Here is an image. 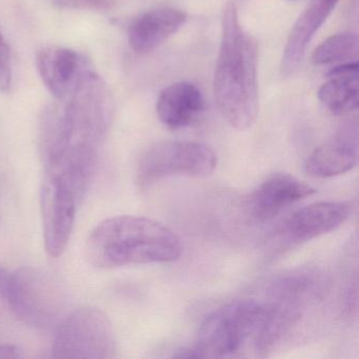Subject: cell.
Segmentation results:
<instances>
[{
    "label": "cell",
    "mask_w": 359,
    "mask_h": 359,
    "mask_svg": "<svg viewBox=\"0 0 359 359\" xmlns=\"http://www.w3.org/2000/svg\"><path fill=\"white\" fill-rule=\"evenodd\" d=\"M264 304L241 300L212 312L201 323L192 348L178 351L180 358H224L239 352L254 338L264 317Z\"/></svg>",
    "instance_id": "obj_3"
},
{
    "label": "cell",
    "mask_w": 359,
    "mask_h": 359,
    "mask_svg": "<svg viewBox=\"0 0 359 359\" xmlns=\"http://www.w3.org/2000/svg\"><path fill=\"white\" fill-rule=\"evenodd\" d=\"M114 330L108 316L95 308L71 313L58 327L52 346L54 358L110 359L116 357Z\"/></svg>",
    "instance_id": "obj_7"
},
{
    "label": "cell",
    "mask_w": 359,
    "mask_h": 359,
    "mask_svg": "<svg viewBox=\"0 0 359 359\" xmlns=\"http://www.w3.org/2000/svg\"><path fill=\"white\" fill-rule=\"evenodd\" d=\"M79 201L77 195L62 178L46 174L41 190V207L46 251L51 257H60L66 251Z\"/></svg>",
    "instance_id": "obj_8"
},
{
    "label": "cell",
    "mask_w": 359,
    "mask_h": 359,
    "mask_svg": "<svg viewBox=\"0 0 359 359\" xmlns=\"http://www.w3.org/2000/svg\"><path fill=\"white\" fill-rule=\"evenodd\" d=\"M205 110L201 90L188 81L172 83L159 94L156 112L159 121L171 130L194 125Z\"/></svg>",
    "instance_id": "obj_13"
},
{
    "label": "cell",
    "mask_w": 359,
    "mask_h": 359,
    "mask_svg": "<svg viewBox=\"0 0 359 359\" xmlns=\"http://www.w3.org/2000/svg\"><path fill=\"white\" fill-rule=\"evenodd\" d=\"M13 81V67L10 46L0 31V92L8 93Z\"/></svg>",
    "instance_id": "obj_18"
},
{
    "label": "cell",
    "mask_w": 359,
    "mask_h": 359,
    "mask_svg": "<svg viewBox=\"0 0 359 359\" xmlns=\"http://www.w3.org/2000/svg\"><path fill=\"white\" fill-rule=\"evenodd\" d=\"M22 357L20 350L14 344H0V359H18Z\"/></svg>",
    "instance_id": "obj_19"
},
{
    "label": "cell",
    "mask_w": 359,
    "mask_h": 359,
    "mask_svg": "<svg viewBox=\"0 0 359 359\" xmlns=\"http://www.w3.org/2000/svg\"><path fill=\"white\" fill-rule=\"evenodd\" d=\"M92 1H94V0H92ZM95 1H98V3H102V1H104V0H95Z\"/></svg>",
    "instance_id": "obj_22"
},
{
    "label": "cell",
    "mask_w": 359,
    "mask_h": 359,
    "mask_svg": "<svg viewBox=\"0 0 359 359\" xmlns=\"http://www.w3.org/2000/svg\"><path fill=\"white\" fill-rule=\"evenodd\" d=\"M316 192V189L290 174H273L252 193L250 209L253 217L266 222Z\"/></svg>",
    "instance_id": "obj_10"
},
{
    "label": "cell",
    "mask_w": 359,
    "mask_h": 359,
    "mask_svg": "<svg viewBox=\"0 0 359 359\" xmlns=\"http://www.w3.org/2000/svg\"><path fill=\"white\" fill-rule=\"evenodd\" d=\"M287 1H291V3H297V1H300V0H287Z\"/></svg>",
    "instance_id": "obj_21"
},
{
    "label": "cell",
    "mask_w": 359,
    "mask_h": 359,
    "mask_svg": "<svg viewBox=\"0 0 359 359\" xmlns=\"http://www.w3.org/2000/svg\"><path fill=\"white\" fill-rule=\"evenodd\" d=\"M358 163L356 123L344 126L333 138L315 149L304 169L314 178H332L354 169Z\"/></svg>",
    "instance_id": "obj_11"
},
{
    "label": "cell",
    "mask_w": 359,
    "mask_h": 359,
    "mask_svg": "<svg viewBox=\"0 0 359 359\" xmlns=\"http://www.w3.org/2000/svg\"><path fill=\"white\" fill-rule=\"evenodd\" d=\"M350 215V205L341 201L311 203L287 218L276 237L285 247L302 245L337 230Z\"/></svg>",
    "instance_id": "obj_9"
},
{
    "label": "cell",
    "mask_w": 359,
    "mask_h": 359,
    "mask_svg": "<svg viewBox=\"0 0 359 359\" xmlns=\"http://www.w3.org/2000/svg\"><path fill=\"white\" fill-rule=\"evenodd\" d=\"M339 0H311L292 27L281 58V72L291 75L302 64L315 34L327 22Z\"/></svg>",
    "instance_id": "obj_12"
},
{
    "label": "cell",
    "mask_w": 359,
    "mask_h": 359,
    "mask_svg": "<svg viewBox=\"0 0 359 359\" xmlns=\"http://www.w3.org/2000/svg\"><path fill=\"white\" fill-rule=\"evenodd\" d=\"M65 100L72 123L71 148L98 149L110 127L113 113L110 90L102 77L92 71L83 70Z\"/></svg>",
    "instance_id": "obj_5"
},
{
    "label": "cell",
    "mask_w": 359,
    "mask_h": 359,
    "mask_svg": "<svg viewBox=\"0 0 359 359\" xmlns=\"http://www.w3.org/2000/svg\"><path fill=\"white\" fill-rule=\"evenodd\" d=\"M187 20L188 14L176 8H158L144 12L130 25V46L137 53H149L175 34Z\"/></svg>",
    "instance_id": "obj_14"
},
{
    "label": "cell",
    "mask_w": 359,
    "mask_h": 359,
    "mask_svg": "<svg viewBox=\"0 0 359 359\" xmlns=\"http://www.w3.org/2000/svg\"><path fill=\"white\" fill-rule=\"evenodd\" d=\"M92 266L113 269L130 264H168L180 259L182 243L169 226L144 216L107 218L86 241Z\"/></svg>",
    "instance_id": "obj_2"
},
{
    "label": "cell",
    "mask_w": 359,
    "mask_h": 359,
    "mask_svg": "<svg viewBox=\"0 0 359 359\" xmlns=\"http://www.w3.org/2000/svg\"><path fill=\"white\" fill-rule=\"evenodd\" d=\"M258 46L239 22L234 4L222 12V37L214 72L216 104L229 125L250 129L259 113Z\"/></svg>",
    "instance_id": "obj_1"
},
{
    "label": "cell",
    "mask_w": 359,
    "mask_h": 359,
    "mask_svg": "<svg viewBox=\"0 0 359 359\" xmlns=\"http://www.w3.org/2000/svg\"><path fill=\"white\" fill-rule=\"evenodd\" d=\"M36 65L43 85L57 100L68 98L83 72L79 54L60 46L43 48L37 54Z\"/></svg>",
    "instance_id": "obj_15"
},
{
    "label": "cell",
    "mask_w": 359,
    "mask_h": 359,
    "mask_svg": "<svg viewBox=\"0 0 359 359\" xmlns=\"http://www.w3.org/2000/svg\"><path fill=\"white\" fill-rule=\"evenodd\" d=\"M12 312L30 327H48L66 306V292L49 271L26 266L11 274L7 298Z\"/></svg>",
    "instance_id": "obj_4"
},
{
    "label": "cell",
    "mask_w": 359,
    "mask_h": 359,
    "mask_svg": "<svg viewBox=\"0 0 359 359\" xmlns=\"http://www.w3.org/2000/svg\"><path fill=\"white\" fill-rule=\"evenodd\" d=\"M11 274L0 266V298H7Z\"/></svg>",
    "instance_id": "obj_20"
},
{
    "label": "cell",
    "mask_w": 359,
    "mask_h": 359,
    "mask_svg": "<svg viewBox=\"0 0 359 359\" xmlns=\"http://www.w3.org/2000/svg\"><path fill=\"white\" fill-rule=\"evenodd\" d=\"M216 167L217 156L207 144L169 140L154 144L142 154L136 169V180L142 188H148L165 178L208 176Z\"/></svg>",
    "instance_id": "obj_6"
},
{
    "label": "cell",
    "mask_w": 359,
    "mask_h": 359,
    "mask_svg": "<svg viewBox=\"0 0 359 359\" xmlns=\"http://www.w3.org/2000/svg\"><path fill=\"white\" fill-rule=\"evenodd\" d=\"M358 36L355 33H338L327 37L315 49L313 64L316 66L354 62L358 57Z\"/></svg>",
    "instance_id": "obj_17"
},
{
    "label": "cell",
    "mask_w": 359,
    "mask_h": 359,
    "mask_svg": "<svg viewBox=\"0 0 359 359\" xmlns=\"http://www.w3.org/2000/svg\"><path fill=\"white\" fill-rule=\"evenodd\" d=\"M318 100L336 116L351 114L358 109V73L330 76L318 90Z\"/></svg>",
    "instance_id": "obj_16"
}]
</instances>
